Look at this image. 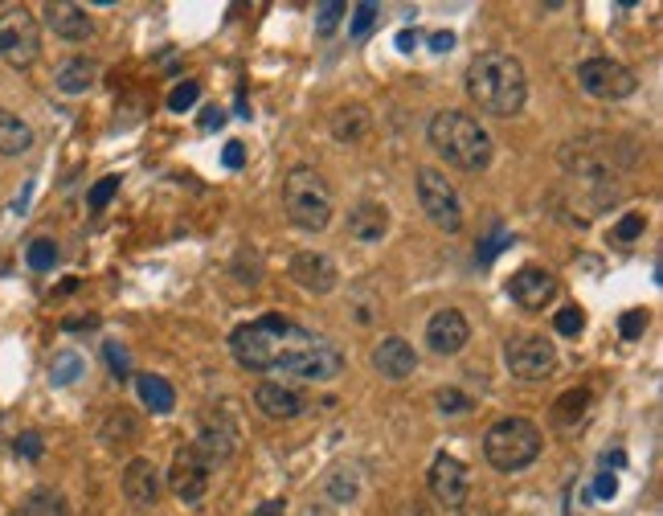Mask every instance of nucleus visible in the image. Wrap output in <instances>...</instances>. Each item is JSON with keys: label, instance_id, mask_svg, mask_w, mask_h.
I'll return each instance as SVG.
<instances>
[{"label": "nucleus", "instance_id": "nucleus-1", "mask_svg": "<svg viewBox=\"0 0 663 516\" xmlns=\"http://www.w3.org/2000/svg\"><path fill=\"white\" fill-rule=\"evenodd\" d=\"M316 332L299 328L295 320H287L283 312H267L242 328H234L230 336V353L242 369L250 373H283V365L303 349Z\"/></svg>", "mask_w": 663, "mask_h": 516}, {"label": "nucleus", "instance_id": "nucleus-2", "mask_svg": "<svg viewBox=\"0 0 663 516\" xmlns=\"http://www.w3.org/2000/svg\"><path fill=\"white\" fill-rule=\"evenodd\" d=\"M463 86H467V99L488 111V115H504L512 119L524 99H528V78H524V66L520 58L504 54V50H483L467 62V74H463Z\"/></svg>", "mask_w": 663, "mask_h": 516}, {"label": "nucleus", "instance_id": "nucleus-3", "mask_svg": "<svg viewBox=\"0 0 663 516\" xmlns=\"http://www.w3.org/2000/svg\"><path fill=\"white\" fill-rule=\"evenodd\" d=\"M426 136H430V148L442 160L463 168V172H483L492 164V156H496V144L488 136V127H483L475 115H467V111H438L430 119V127H426Z\"/></svg>", "mask_w": 663, "mask_h": 516}, {"label": "nucleus", "instance_id": "nucleus-4", "mask_svg": "<svg viewBox=\"0 0 663 516\" xmlns=\"http://www.w3.org/2000/svg\"><path fill=\"white\" fill-rule=\"evenodd\" d=\"M561 164H565L569 177H578L582 185H606L610 189L635 164V140L590 132V136H578V140H569L561 148Z\"/></svg>", "mask_w": 663, "mask_h": 516}, {"label": "nucleus", "instance_id": "nucleus-5", "mask_svg": "<svg viewBox=\"0 0 663 516\" xmlns=\"http://www.w3.org/2000/svg\"><path fill=\"white\" fill-rule=\"evenodd\" d=\"M283 209H287L291 226H299L307 234L328 230V222H332V189H328V181L320 177L316 168H307V164L291 168L287 181H283Z\"/></svg>", "mask_w": 663, "mask_h": 516}, {"label": "nucleus", "instance_id": "nucleus-6", "mask_svg": "<svg viewBox=\"0 0 663 516\" xmlns=\"http://www.w3.org/2000/svg\"><path fill=\"white\" fill-rule=\"evenodd\" d=\"M541 426L528 418H504L483 435V459L496 471H524L541 459Z\"/></svg>", "mask_w": 663, "mask_h": 516}, {"label": "nucleus", "instance_id": "nucleus-7", "mask_svg": "<svg viewBox=\"0 0 663 516\" xmlns=\"http://www.w3.org/2000/svg\"><path fill=\"white\" fill-rule=\"evenodd\" d=\"M0 58H5L9 66H17V70H25L41 58V25L21 5L0 13Z\"/></svg>", "mask_w": 663, "mask_h": 516}, {"label": "nucleus", "instance_id": "nucleus-8", "mask_svg": "<svg viewBox=\"0 0 663 516\" xmlns=\"http://www.w3.org/2000/svg\"><path fill=\"white\" fill-rule=\"evenodd\" d=\"M578 86L590 95V99H602V103H623L635 95V70L623 66V62H614V58H586L578 66Z\"/></svg>", "mask_w": 663, "mask_h": 516}, {"label": "nucleus", "instance_id": "nucleus-9", "mask_svg": "<svg viewBox=\"0 0 663 516\" xmlns=\"http://www.w3.org/2000/svg\"><path fill=\"white\" fill-rule=\"evenodd\" d=\"M418 201L426 209V218L447 230V234H459L463 230V201L455 193V185L442 177L438 168H418Z\"/></svg>", "mask_w": 663, "mask_h": 516}, {"label": "nucleus", "instance_id": "nucleus-10", "mask_svg": "<svg viewBox=\"0 0 663 516\" xmlns=\"http://www.w3.org/2000/svg\"><path fill=\"white\" fill-rule=\"evenodd\" d=\"M504 365L520 381H545L557 369V349H553V340L533 336V332H528V336H512L504 344Z\"/></svg>", "mask_w": 663, "mask_h": 516}, {"label": "nucleus", "instance_id": "nucleus-11", "mask_svg": "<svg viewBox=\"0 0 663 516\" xmlns=\"http://www.w3.org/2000/svg\"><path fill=\"white\" fill-rule=\"evenodd\" d=\"M344 373V353L336 349L332 340L324 336H312L303 349L283 365L279 377H291V381H332Z\"/></svg>", "mask_w": 663, "mask_h": 516}, {"label": "nucleus", "instance_id": "nucleus-12", "mask_svg": "<svg viewBox=\"0 0 663 516\" xmlns=\"http://www.w3.org/2000/svg\"><path fill=\"white\" fill-rule=\"evenodd\" d=\"M426 484H430V496H434L442 508H463V504H467V492H471V471H467V463L455 459V455H434Z\"/></svg>", "mask_w": 663, "mask_h": 516}, {"label": "nucleus", "instance_id": "nucleus-13", "mask_svg": "<svg viewBox=\"0 0 663 516\" xmlns=\"http://www.w3.org/2000/svg\"><path fill=\"white\" fill-rule=\"evenodd\" d=\"M287 271H291V279L303 291H312V295H328L340 283V271H336V263H332L324 250H299V254H291V267Z\"/></svg>", "mask_w": 663, "mask_h": 516}, {"label": "nucleus", "instance_id": "nucleus-14", "mask_svg": "<svg viewBox=\"0 0 663 516\" xmlns=\"http://www.w3.org/2000/svg\"><path fill=\"white\" fill-rule=\"evenodd\" d=\"M168 484L176 492V500H185V504H201L205 492H209V467L197 459L193 447H181L172 459V471H168Z\"/></svg>", "mask_w": 663, "mask_h": 516}, {"label": "nucleus", "instance_id": "nucleus-15", "mask_svg": "<svg viewBox=\"0 0 663 516\" xmlns=\"http://www.w3.org/2000/svg\"><path fill=\"white\" fill-rule=\"evenodd\" d=\"M467 340H471V324H467V316H463L459 308H442V312L430 316V324H426V344H430L438 357L463 353Z\"/></svg>", "mask_w": 663, "mask_h": 516}, {"label": "nucleus", "instance_id": "nucleus-16", "mask_svg": "<svg viewBox=\"0 0 663 516\" xmlns=\"http://www.w3.org/2000/svg\"><path fill=\"white\" fill-rule=\"evenodd\" d=\"M508 295L524 312H541L557 299V279L545 271V267H520L512 279H508Z\"/></svg>", "mask_w": 663, "mask_h": 516}, {"label": "nucleus", "instance_id": "nucleus-17", "mask_svg": "<svg viewBox=\"0 0 663 516\" xmlns=\"http://www.w3.org/2000/svg\"><path fill=\"white\" fill-rule=\"evenodd\" d=\"M160 492H164V480H160V471H156V463L152 459H131L127 467H123V496H127V504L131 508H156V500H160Z\"/></svg>", "mask_w": 663, "mask_h": 516}, {"label": "nucleus", "instance_id": "nucleus-18", "mask_svg": "<svg viewBox=\"0 0 663 516\" xmlns=\"http://www.w3.org/2000/svg\"><path fill=\"white\" fill-rule=\"evenodd\" d=\"M254 406L275 422H295V418L307 414V398L299 390H291V385H283V381H262L254 390Z\"/></svg>", "mask_w": 663, "mask_h": 516}, {"label": "nucleus", "instance_id": "nucleus-19", "mask_svg": "<svg viewBox=\"0 0 663 516\" xmlns=\"http://www.w3.org/2000/svg\"><path fill=\"white\" fill-rule=\"evenodd\" d=\"M373 369H377L385 381H406V377H414V369H418L414 344L402 340V336H385L377 349H373Z\"/></svg>", "mask_w": 663, "mask_h": 516}, {"label": "nucleus", "instance_id": "nucleus-20", "mask_svg": "<svg viewBox=\"0 0 663 516\" xmlns=\"http://www.w3.org/2000/svg\"><path fill=\"white\" fill-rule=\"evenodd\" d=\"M234 447H238V435H234L230 422H205V430H201L197 443H193L197 459H201L209 471L221 467V463H230V459H234Z\"/></svg>", "mask_w": 663, "mask_h": 516}, {"label": "nucleus", "instance_id": "nucleus-21", "mask_svg": "<svg viewBox=\"0 0 663 516\" xmlns=\"http://www.w3.org/2000/svg\"><path fill=\"white\" fill-rule=\"evenodd\" d=\"M46 25H50L62 41H86V37L95 33L91 13L78 9V5H70V0H50V5H46Z\"/></svg>", "mask_w": 663, "mask_h": 516}, {"label": "nucleus", "instance_id": "nucleus-22", "mask_svg": "<svg viewBox=\"0 0 663 516\" xmlns=\"http://www.w3.org/2000/svg\"><path fill=\"white\" fill-rule=\"evenodd\" d=\"M348 234L357 242H381L389 234V209L381 201H357L348 209Z\"/></svg>", "mask_w": 663, "mask_h": 516}, {"label": "nucleus", "instance_id": "nucleus-23", "mask_svg": "<svg viewBox=\"0 0 663 516\" xmlns=\"http://www.w3.org/2000/svg\"><path fill=\"white\" fill-rule=\"evenodd\" d=\"M95 82H99V62H95V58H86V54L62 62L58 74H54V86H58L62 95H86Z\"/></svg>", "mask_w": 663, "mask_h": 516}, {"label": "nucleus", "instance_id": "nucleus-24", "mask_svg": "<svg viewBox=\"0 0 663 516\" xmlns=\"http://www.w3.org/2000/svg\"><path fill=\"white\" fill-rule=\"evenodd\" d=\"M29 148H33V127L21 115L0 107V156H25Z\"/></svg>", "mask_w": 663, "mask_h": 516}, {"label": "nucleus", "instance_id": "nucleus-25", "mask_svg": "<svg viewBox=\"0 0 663 516\" xmlns=\"http://www.w3.org/2000/svg\"><path fill=\"white\" fill-rule=\"evenodd\" d=\"M136 394H140V402L152 414H172L176 410V390H172L164 377H156V373H140L136 377Z\"/></svg>", "mask_w": 663, "mask_h": 516}, {"label": "nucleus", "instance_id": "nucleus-26", "mask_svg": "<svg viewBox=\"0 0 663 516\" xmlns=\"http://www.w3.org/2000/svg\"><path fill=\"white\" fill-rule=\"evenodd\" d=\"M324 492L336 504H352V500L361 496V471L352 467V463H336L328 476H324Z\"/></svg>", "mask_w": 663, "mask_h": 516}, {"label": "nucleus", "instance_id": "nucleus-27", "mask_svg": "<svg viewBox=\"0 0 663 516\" xmlns=\"http://www.w3.org/2000/svg\"><path fill=\"white\" fill-rule=\"evenodd\" d=\"M365 132H369V111H365L361 103H348V107H340V111L332 115V136H336L340 144H357Z\"/></svg>", "mask_w": 663, "mask_h": 516}, {"label": "nucleus", "instance_id": "nucleus-28", "mask_svg": "<svg viewBox=\"0 0 663 516\" xmlns=\"http://www.w3.org/2000/svg\"><path fill=\"white\" fill-rule=\"evenodd\" d=\"M13 516H70V504H66V496L54 492V488H37V492H29V496L13 508Z\"/></svg>", "mask_w": 663, "mask_h": 516}, {"label": "nucleus", "instance_id": "nucleus-29", "mask_svg": "<svg viewBox=\"0 0 663 516\" xmlns=\"http://www.w3.org/2000/svg\"><path fill=\"white\" fill-rule=\"evenodd\" d=\"M586 410H590V390H565V394L553 402L549 422L561 426V430H569V426H578V422L586 418Z\"/></svg>", "mask_w": 663, "mask_h": 516}, {"label": "nucleus", "instance_id": "nucleus-30", "mask_svg": "<svg viewBox=\"0 0 663 516\" xmlns=\"http://www.w3.org/2000/svg\"><path fill=\"white\" fill-rule=\"evenodd\" d=\"M25 263L29 271H54L58 267V242L54 238H33L25 250Z\"/></svg>", "mask_w": 663, "mask_h": 516}, {"label": "nucleus", "instance_id": "nucleus-31", "mask_svg": "<svg viewBox=\"0 0 663 516\" xmlns=\"http://www.w3.org/2000/svg\"><path fill=\"white\" fill-rule=\"evenodd\" d=\"M82 369H86L82 357H78L74 349H62V353L54 357V365H50V381H54V385H74V381L82 377Z\"/></svg>", "mask_w": 663, "mask_h": 516}, {"label": "nucleus", "instance_id": "nucleus-32", "mask_svg": "<svg viewBox=\"0 0 663 516\" xmlns=\"http://www.w3.org/2000/svg\"><path fill=\"white\" fill-rule=\"evenodd\" d=\"M434 406H438L442 414L459 418V414H471V410H475V398L463 394V390H455V385H447V390H438V394H434Z\"/></svg>", "mask_w": 663, "mask_h": 516}, {"label": "nucleus", "instance_id": "nucleus-33", "mask_svg": "<svg viewBox=\"0 0 663 516\" xmlns=\"http://www.w3.org/2000/svg\"><path fill=\"white\" fill-rule=\"evenodd\" d=\"M103 361H107V369H111L115 381H127V377H131V353H127V344L107 340V344H103Z\"/></svg>", "mask_w": 663, "mask_h": 516}, {"label": "nucleus", "instance_id": "nucleus-34", "mask_svg": "<svg viewBox=\"0 0 663 516\" xmlns=\"http://www.w3.org/2000/svg\"><path fill=\"white\" fill-rule=\"evenodd\" d=\"M197 99H201V82L197 78H185V82H176L172 86V95H168V111H189V107H197Z\"/></svg>", "mask_w": 663, "mask_h": 516}, {"label": "nucleus", "instance_id": "nucleus-35", "mask_svg": "<svg viewBox=\"0 0 663 516\" xmlns=\"http://www.w3.org/2000/svg\"><path fill=\"white\" fill-rule=\"evenodd\" d=\"M348 17H352V21H348V33H352V37H365V33L377 25V17H381V5H373V0H365V5H357V9H352Z\"/></svg>", "mask_w": 663, "mask_h": 516}, {"label": "nucleus", "instance_id": "nucleus-36", "mask_svg": "<svg viewBox=\"0 0 663 516\" xmlns=\"http://www.w3.org/2000/svg\"><path fill=\"white\" fill-rule=\"evenodd\" d=\"M647 324H651V312H647V308H631V312L618 316V332H623V340H639V336L647 332Z\"/></svg>", "mask_w": 663, "mask_h": 516}, {"label": "nucleus", "instance_id": "nucleus-37", "mask_svg": "<svg viewBox=\"0 0 663 516\" xmlns=\"http://www.w3.org/2000/svg\"><path fill=\"white\" fill-rule=\"evenodd\" d=\"M643 230H647V218H643V213H623V218L614 222L610 234H614V242H635Z\"/></svg>", "mask_w": 663, "mask_h": 516}, {"label": "nucleus", "instance_id": "nucleus-38", "mask_svg": "<svg viewBox=\"0 0 663 516\" xmlns=\"http://www.w3.org/2000/svg\"><path fill=\"white\" fill-rule=\"evenodd\" d=\"M344 13H348V9L340 5V0H328V5H320V9H316V33H320V37L336 33V25L344 21Z\"/></svg>", "mask_w": 663, "mask_h": 516}, {"label": "nucleus", "instance_id": "nucleus-39", "mask_svg": "<svg viewBox=\"0 0 663 516\" xmlns=\"http://www.w3.org/2000/svg\"><path fill=\"white\" fill-rule=\"evenodd\" d=\"M553 328H557L561 336H582V328H586V312H582V308H561V312L553 316Z\"/></svg>", "mask_w": 663, "mask_h": 516}, {"label": "nucleus", "instance_id": "nucleus-40", "mask_svg": "<svg viewBox=\"0 0 663 516\" xmlns=\"http://www.w3.org/2000/svg\"><path fill=\"white\" fill-rule=\"evenodd\" d=\"M13 451L21 455V459H29V463H37L41 455H46V443H41V435L37 430H25V435H17V443H13Z\"/></svg>", "mask_w": 663, "mask_h": 516}, {"label": "nucleus", "instance_id": "nucleus-41", "mask_svg": "<svg viewBox=\"0 0 663 516\" xmlns=\"http://www.w3.org/2000/svg\"><path fill=\"white\" fill-rule=\"evenodd\" d=\"M119 185H123L119 177H103V181H99L91 193H86V205H91V209H103V205H107V201L119 193Z\"/></svg>", "mask_w": 663, "mask_h": 516}, {"label": "nucleus", "instance_id": "nucleus-42", "mask_svg": "<svg viewBox=\"0 0 663 516\" xmlns=\"http://www.w3.org/2000/svg\"><path fill=\"white\" fill-rule=\"evenodd\" d=\"M614 492H618V476H614V471H602V476H594V496H598V500H614Z\"/></svg>", "mask_w": 663, "mask_h": 516}, {"label": "nucleus", "instance_id": "nucleus-43", "mask_svg": "<svg viewBox=\"0 0 663 516\" xmlns=\"http://www.w3.org/2000/svg\"><path fill=\"white\" fill-rule=\"evenodd\" d=\"M221 164H226V168H242L246 164V148L238 140H230L226 148H221Z\"/></svg>", "mask_w": 663, "mask_h": 516}, {"label": "nucleus", "instance_id": "nucleus-44", "mask_svg": "<svg viewBox=\"0 0 663 516\" xmlns=\"http://www.w3.org/2000/svg\"><path fill=\"white\" fill-rule=\"evenodd\" d=\"M508 242H512L508 234H496L492 242H483V246H479V263H483V267H488V263H492V258L500 254V246H508Z\"/></svg>", "mask_w": 663, "mask_h": 516}, {"label": "nucleus", "instance_id": "nucleus-45", "mask_svg": "<svg viewBox=\"0 0 663 516\" xmlns=\"http://www.w3.org/2000/svg\"><path fill=\"white\" fill-rule=\"evenodd\" d=\"M221 123H226V111H221V107H205L201 111V132H217Z\"/></svg>", "mask_w": 663, "mask_h": 516}, {"label": "nucleus", "instance_id": "nucleus-46", "mask_svg": "<svg viewBox=\"0 0 663 516\" xmlns=\"http://www.w3.org/2000/svg\"><path fill=\"white\" fill-rule=\"evenodd\" d=\"M451 46H455V33H451V29H438V33H430V50H434V54H447Z\"/></svg>", "mask_w": 663, "mask_h": 516}, {"label": "nucleus", "instance_id": "nucleus-47", "mask_svg": "<svg viewBox=\"0 0 663 516\" xmlns=\"http://www.w3.org/2000/svg\"><path fill=\"white\" fill-rule=\"evenodd\" d=\"M62 328H66V332H82V328H99V316H95V312H86V316H70V320H62Z\"/></svg>", "mask_w": 663, "mask_h": 516}, {"label": "nucleus", "instance_id": "nucleus-48", "mask_svg": "<svg viewBox=\"0 0 663 516\" xmlns=\"http://www.w3.org/2000/svg\"><path fill=\"white\" fill-rule=\"evenodd\" d=\"M287 512V500L279 496V500H267V504H258V512L254 516H283Z\"/></svg>", "mask_w": 663, "mask_h": 516}, {"label": "nucleus", "instance_id": "nucleus-49", "mask_svg": "<svg viewBox=\"0 0 663 516\" xmlns=\"http://www.w3.org/2000/svg\"><path fill=\"white\" fill-rule=\"evenodd\" d=\"M414 46H418V33H414V29H402V33H397V50H406V54H410Z\"/></svg>", "mask_w": 663, "mask_h": 516}, {"label": "nucleus", "instance_id": "nucleus-50", "mask_svg": "<svg viewBox=\"0 0 663 516\" xmlns=\"http://www.w3.org/2000/svg\"><path fill=\"white\" fill-rule=\"evenodd\" d=\"M397 516H430L422 504H410V508H402V512H397Z\"/></svg>", "mask_w": 663, "mask_h": 516}, {"label": "nucleus", "instance_id": "nucleus-51", "mask_svg": "<svg viewBox=\"0 0 663 516\" xmlns=\"http://www.w3.org/2000/svg\"><path fill=\"white\" fill-rule=\"evenodd\" d=\"M70 291H78V279H66V283L58 287V295H70Z\"/></svg>", "mask_w": 663, "mask_h": 516}, {"label": "nucleus", "instance_id": "nucleus-52", "mask_svg": "<svg viewBox=\"0 0 663 516\" xmlns=\"http://www.w3.org/2000/svg\"><path fill=\"white\" fill-rule=\"evenodd\" d=\"M307 516H332V512H328V508H316V504H312V508H307Z\"/></svg>", "mask_w": 663, "mask_h": 516}]
</instances>
